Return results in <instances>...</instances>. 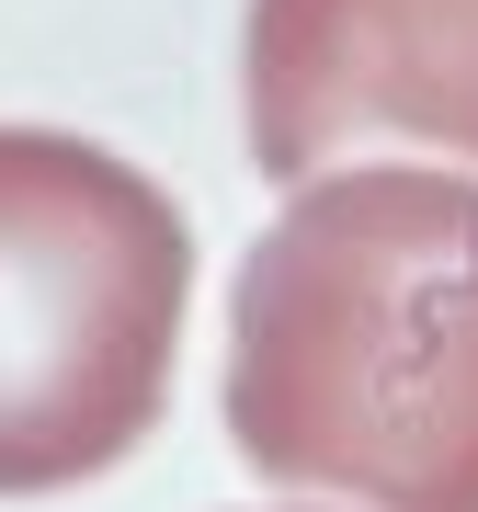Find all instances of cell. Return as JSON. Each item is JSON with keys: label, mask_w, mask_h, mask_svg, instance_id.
Segmentation results:
<instances>
[{"label": "cell", "mask_w": 478, "mask_h": 512, "mask_svg": "<svg viewBox=\"0 0 478 512\" xmlns=\"http://www.w3.org/2000/svg\"><path fill=\"white\" fill-rule=\"evenodd\" d=\"M228 444L353 512H478V183L319 171L228 296Z\"/></svg>", "instance_id": "1"}, {"label": "cell", "mask_w": 478, "mask_h": 512, "mask_svg": "<svg viewBox=\"0 0 478 512\" xmlns=\"http://www.w3.org/2000/svg\"><path fill=\"white\" fill-rule=\"evenodd\" d=\"M183 308V205L69 126H0V501L114 478L160 433Z\"/></svg>", "instance_id": "2"}, {"label": "cell", "mask_w": 478, "mask_h": 512, "mask_svg": "<svg viewBox=\"0 0 478 512\" xmlns=\"http://www.w3.org/2000/svg\"><path fill=\"white\" fill-rule=\"evenodd\" d=\"M239 114L285 194L376 137L478 171V0H251Z\"/></svg>", "instance_id": "3"}]
</instances>
